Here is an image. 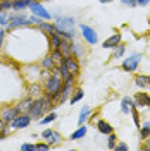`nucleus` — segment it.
Masks as SVG:
<instances>
[{"label":"nucleus","mask_w":150,"mask_h":151,"mask_svg":"<svg viewBox=\"0 0 150 151\" xmlns=\"http://www.w3.org/2000/svg\"><path fill=\"white\" fill-rule=\"evenodd\" d=\"M73 24L74 21L71 17H57L55 33L62 38H73Z\"/></svg>","instance_id":"1"},{"label":"nucleus","mask_w":150,"mask_h":151,"mask_svg":"<svg viewBox=\"0 0 150 151\" xmlns=\"http://www.w3.org/2000/svg\"><path fill=\"white\" fill-rule=\"evenodd\" d=\"M57 72L54 76H50L47 79V83H45V93L48 96H52V98H55L57 94H59V91H60V88H62V81H60V77H59Z\"/></svg>","instance_id":"2"},{"label":"nucleus","mask_w":150,"mask_h":151,"mask_svg":"<svg viewBox=\"0 0 150 151\" xmlns=\"http://www.w3.org/2000/svg\"><path fill=\"white\" fill-rule=\"evenodd\" d=\"M29 115L33 117V119H40L42 117V113L45 112V103H43V98H36V100H33L31 105H29Z\"/></svg>","instance_id":"3"},{"label":"nucleus","mask_w":150,"mask_h":151,"mask_svg":"<svg viewBox=\"0 0 150 151\" xmlns=\"http://www.w3.org/2000/svg\"><path fill=\"white\" fill-rule=\"evenodd\" d=\"M140 60H141L140 53H135V55L128 57L126 60H122V69L128 70V72H133V70H136V67H138V64H140Z\"/></svg>","instance_id":"4"},{"label":"nucleus","mask_w":150,"mask_h":151,"mask_svg":"<svg viewBox=\"0 0 150 151\" xmlns=\"http://www.w3.org/2000/svg\"><path fill=\"white\" fill-rule=\"evenodd\" d=\"M29 120H31V115H19L10 122V127L12 129H24L26 125H29Z\"/></svg>","instance_id":"5"},{"label":"nucleus","mask_w":150,"mask_h":151,"mask_svg":"<svg viewBox=\"0 0 150 151\" xmlns=\"http://www.w3.org/2000/svg\"><path fill=\"white\" fill-rule=\"evenodd\" d=\"M60 64H62V65H66V67H67V70H69V72H71L73 76H76L78 72H79V65H78V62H76L73 57H64Z\"/></svg>","instance_id":"6"},{"label":"nucleus","mask_w":150,"mask_h":151,"mask_svg":"<svg viewBox=\"0 0 150 151\" xmlns=\"http://www.w3.org/2000/svg\"><path fill=\"white\" fill-rule=\"evenodd\" d=\"M81 33H83V36L86 38V41H88V43H92V45H95V43H97V33H95L90 26H84V24H81Z\"/></svg>","instance_id":"7"},{"label":"nucleus","mask_w":150,"mask_h":151,"mask_svg":"<svg viewBox=\"0 0 150 151\" xmlns=\"http://www.w3.org/2000/svg\"><path fill=\"white\" fill-rule=\"evenodd\" d=\"M29 9L33 10V12H35L36 16H40L42 19H50V17H52V16L48 14V10L45 9V7H42L40 4H36V2H33V4L29 5Z\"/></svg>","instance_id":"8"},{"label":"nucleus","mask_w":150,"mask_h":151,"mask_svg":"<svg viewBox=\"0 0 150 151\" xmlns=\"http://www.w3.org/2000/svg\"><path fill=\"white\" fill-rule=\"evenodd\" d=\"M31 21L29 19H26V16H10L9 19V26L10 28H16V26H26V24H29Z\"/></svg>","instance_id":"9"},{"label":"nucleus","mask_w":150,"mask_h":151,"mask_svg":"<svg viewBox=\"0 0 150 151\" xmlns=\"http://www.w3.org/2000/svg\"><path fill=\"white\" fill-rule=\"evenodd\" d=\"M16 112H17V108H10V106L4 108V110H2V120L10 124L14 119H16Z\"/></svg>","instance_id":"10"},{"label":"nucleus","mask_w":150,"mask_h":151,"mask_svg":"<svg viewBox=\"0 0 150 151\" xmlns=\"http://www.w3.org/2000/svg\"><path fill=\"white\" fill-rule=\"evenodd\" d=\"M119 43H121V35H114V36L107 38V40L103 41L102 47H103V48H116Z\"/></svg>","instance_id":"11"},{"label":"nucleus","mask_w":150,"mask_h":151,"mask_svg":"<svg viewBox=\"0 0 150 151\" xmlns=\"http://www.w3.org/2000/svg\"><path fill=\"white\" fill-rule=\"evenodd\" d=\"M135 105H141V106H149L150 105V96L147 93H136L135 96Z\"/></svg>","instance_id":"12"},{"label":"nucleus","mask_w":150,"mask_h":151,"mask_svg":"<svg viewBox=\"0 0 150 151\" xmlns=\"http://www.w3.org/2000/svg\"><path fill=\"white\" fill-rule=\"evenodd\" d=\"M97 129H98V132L109 136V134L112 132V125H111L109 122H105V120H98V122H97Z\"/></svg>","instance_id":"13"},{"label":"nucleus","mask_w":150,"mask_h":151,"mask_svg":"<svg viewBox=\"0 0 150 151\" xmlns=\"http://www.w3.org/2000/svg\"><path fill=\"white\" fill-rule=\"evenodd\" d=\"M133 106H135V101H133L131 98H124L121 103V108H122V113H130L133 110Z\"/></svg>","instance_id":"14"},{"label":"nucleus","mask_w":150,"mask_h":151,"mask_svg":"<svg viewBox=\"0 0 150 151\" xmlns=\"http://www.w3.org/2000/svg\"><path fill=\"white\" fill-rule=\"evenodd\" d=\"M135 83H136V86H140V88H147V86H150V76H136L135 77Z\"/></svg>","instance_id":"15"},{"label":"nucleus","mask_w":150,"mask_h":151,"mask_svg":"<svg viewBox=\"0 0 150 151\" xmlns=\"http://www.w3.org/2000/svg\"><path fill=\"white\" fill-rule=\"evenodd\" d=\"M33 4V0H14L12 2V9H24V7H29Z\"/></svg>","instance_id":"16"},{"label":"nucleus","mask_w":150,"mask_h":151,"mask_svg":"<svg viewBox=\"0 0 150 151\" xmlns=\"http://www.w3.org/2000/svg\"><path fill=\"white\" fill-rule=\"evenodd\" d=\"M60 43H62V40L59 38L57 33L50 35V47H52V50H59V48H60Z\"/></svg>","instance_id":"17"},{"label":"nucleus","mask_w":150,"mask_h":151,"mask_svg":"<svg viewBox=\"0 0 150 151\" xmlns=\"http://www.w3.org/2000/svg\"><path fill=\"white\" fill-rule=\"evenodd\" d=\"M59 52L62 53V58H64V57H73V55H71V45H69V43H66V41H62V43H60Z\"/></svg>","instance_id":"18"},{"label":"nucleus","mask_w":150,"mask_h":151,"mask_svg":"<svg viewBox=\"0 0 150 151\" xmlns=\"http://www.w3.org/2000/svg\"><path fill=\"white\" fill-rule=\"evenodd\" d=\"M90 108H88V106H84L83 110H81V112H79V117H78V125H83L84 124V120H86V119H88V115H90Z\"/></svg>","instance_id":"19"},{"label":"nucleus","mask_w":150,"mask_h":151,"mask_svg":"<svg viewBox=\"0 0 150 151\" xmlns=\"http://www.w3.org/2000/svg\"><path fill=\"white\" fill-rule=\"evenodd\" d=\"M38 26H40V29H43V31H45V33H47L48 36H50V35H54V33H55V26H52V24H47V22H43V21H42V22H40V24H38Z\"/></svg>","instance_id":"20"},{"label":"nucleus","mask_w":150,"mask_h":151,"mask_svg":"<svg viewBox=\"0 0 150 151\" xmlns=\"http://www.w3.org/2000/svg\"><path fill=\"white\" fill-rule=\"evenodd\" d=\"M84 134H86V127H84V125H79V129L71 134V139H73V141H76V139H81Z\"/></svg>","instance_id":"21"},{"label":"nucleus","mask_w":150,"mask_h":151,"mask_svg":"<svg viewBox=\"0 0 150 151\" xmlns=\"http://www.w3.org/2000/svg\"><path fill=\"white\" fill-rule=\"evenodd\" d=\"M140 136H141V139H149V136H150V122H147V124L141 125Z\"/></svg>","instance_id":"22"},{"label":"nucleus","mask_w":150,"mask_h":151,"mask_svg":"<svg viewBox=\"0 0 150 151\" xmlns=\"http://www.w3.org/2000/svg\"><path fill=\"white\" fill-rule=\"evenodd\" d=\"M29 105H31V100H29V98H26V100H23V101H21L16 108H17V112H21V110H29Z\"/></svg>","instance_id":"23"},{"label":"nucleus","mask_w":150,"mask_h":151,"mask_svg":"<svg viewBox=\"0 0 150 151\" xmlns=\"http://www.w3.org/2000/svg\"><path fill=\"white\" fill-rule=\"evenodd\" d=\"M43 67H47V69L55 67V60H54V57H47V58L43 60Z\"/></svg>","instance_id":"24"},{"label":"nucleus","mask_w":150,"mask_h":151,"mask_svg":"<svg viewBox=\"0 0 150 151\" xmlns=\"http://www.w3.org/2000/svg\"><path fill=\"white\" fill-rule=\"evenodd\" d=\"M124 50H126L124 45H117V47H116V52H114V55H112V58H119V57L124 53Z\"/></svg>","instance_id":"25"},{"label":"nucleus","mask_w":150,"mask_h":151,"mask_svg":"<svg viewBox=\"0 0 150 151\" xmlns=\"http://www.w3.org/2000/svg\"><path fill=\"white\" fill-rule=\"evenodd\" d=\"M81 98H83V89H78V91L74 93V96L71 98V103H73V105H74V103H78V101H79Z\"/></svg>","instance_id":"26"},{"label":"nucleus","mask_w":150,"mask_h":151,"mask_svg":"<svg viewBox=\"0 0 150 151\" xmlns=\"http://www.w3.org/2000/svg\"><path fill=\"white\" fill-rule=\"evenodd\" d=\"M69 45H71V53H73V55L74 57H81V50L78 48L76 43H69Z\"/></svg>","instance_id":"27"},{"label":"nucleus","mask_w":150,"mask_h":151,"mask_svg":"<svg viewBox=\"0 0 150 151\" xmlns=\"http://www.w3.org/2000/svg\"><path fill=\"white\" fill-rule=\"evenodd\" d=\"M133 120H135V124H136V127H141L140 125V117H138V112H136V105H135V106H133Z\"/></svg>","instance_id":"28"},{"label":"nucleus","mask_w":150,"mask_h":151,"mask_svg":"<svg viewBox=\"0 0 150 151\" xmlns=\"http://www.w3.org/2000/svg\"><path fill=\"white\" fill-rule=\"evenodd\" d=\"M57 119V113H50V115H47L45 119H42V124H48V122H54Z\"/></svg>","instance_id":"29"},{"label":"nucleus","mask_w":150,"mask_h":151,"mask_svg":"<svg viewBox=\"0 0 150 151\" xmlns=\"http://www.w3.org/2000/svg\"><path fill=\"white\" fill-rule=\"evenodd\" d=\"M109 148H111V150H114V148H116V136H114L112 132L109 134Z\"/></svg>","instance_id":"30"},{"label":"nucleus","mask_w":150,"mask_h":151,"mask_svg":"<svg viewBox=\"0 0 150 151\" xmlns=\"http://www.w3.org/2000/svg\"><path fill=\"white\" fill-rule=\"evenodd\" d=\"M12 2L14 0H4V2H0V7L2 9H9V7H12Z\"/></svg>","instance_id":"31"},{"label":"nucleus","mask_w":150,"mask_h":151,"mask_svg":"<svg viewBox=\"0 0 150 151\" xmlns=\"http://www.w3.org/2000/svg\"><path fill=\"white\" fill-rule=\"evenodd\" d=\"M62 139H60V134H57V132H54L52 134V137H50V142H60Z\"/></svg>","instance_id":"32"},{"label":"nucleus","mask_w":150,"mask_h":151,"mask_svg":"<svg viewBox=\"0 0 150 151\" xmlns=\"http://www.w3.org/2000/svg\"><path fill=\"white\" fill-rule=\"evenodd\" d=\"M124 5H130V7H135L136 5V0H122Z\"/></svg>","instance_id":"33"},{"label":"nucleus","mask_w":150,"mask_h":151,"mask_svg":"<svg viewBox=\"0 0 150 151\" xmlns=\"http://www.w3.org/2000/svg\"><path fill=\"white\" fill-rule=\"evenodd\" d=\"M114 150H119V151H122V150H128V144H124V142H121V144H117Z\"/></svg>","instance_id":"34"},{"label":"nucleus","mask_w":150,"mask_h":151,"mask_svg":"<svg viewBox=\"0 0 150 151\" xmlns=\"http://www.w3.org/2000/svg\"><path fill=\"white\" fill-rule=\"evenodd\" d=\"M21 150H36V146H33V144H23Z\"/></svg>","instance_id":"35"},{"label":"nucleus","mask_w":150,"mask_h":151,"mask_svg":"<svg viewBox=\"0 0 150 151\" xmlns=\"http://www.w3.org/2000/svg\"><path fill=\"white\" fill-rule=\"evenodd\" d=\"M52 134H54V132L50 131V129H47V131H43V134H42V136H43V137H52Z\"/></svg>","instance_id":"36"},{"label":"nucleus","mask_w":150,"mask_h":151,"mask_svg":"<svg viewBox=\"0 0 150 151\" xmlns=\"http://www.w3.org/2000/svg\"><path fill=\"white\" fill-rule=\"evenodd\" d=\"M36 150H48V144H36Z\"/></svg>","instance_id":"37"},{"label":"nucleus","mask_w":150,"mask_h":151,"mask_svg":"<svg viewBox=\"0 0 150 151\" xmlns=\"http://www.w3.org/2000/svg\"><path fill=\"white\" fill-rule=\"evenodd\" d=\"M150 0H136V4H140V5H147Z\"/></svg>","instance_id":"38"},{"label":"nucleus","mask_w":150,"mask_h":151,"mask_svg":"<svg viewBox=\"0 0 150 151\" xmlns=\"http://www.w3.org/2000/svg\"><path fill=\"white\" fill-rule=\"evenodd\" d=\"M7 22V19L4 17V16H0V24H5Z\"/></svg>","instance_id":"39"},{"label":"nucleus","mask_w":150,"mask_h":151,"mask_svg":"<svg viewBox=\"0 0 150 151\" xmlns=\"http://www.w3.org/2000/svg\"><path fill=\"white\" fill-rule=\"evenodd\" d=\"M4 131V120H2V119H0V132Z\"/></svg>","instance_id":"40"},{"label":"nucleus","mask_w":150,"mask_h":151,"mask_svg":"<svg viewBox=\"0 0 150 151\" xmlns=\"http://www.w3.org/2000/svg\"><path fill=\"white\" fill-rule=\"evenodd\" d=\"M145 150H150V141H149V144H145Z\"/></svg>","instance_id":"41"},{"label":"nucleus","mask_w":150,"mask_h":151,"mask_svg":"<svg viewBox=\"0 0 150 151\" xmlns=\"http://www.w3.org/2000/svg\"><path fill=\"white\" fill-rule=\"evenodd\" d=\"M98 2H103V4H107V2H112V0H98Z\"/></svg>","instance_id":"42"},{"label":"nucleus","mask_w":150,"mask_h":151,"mask_svg":"<svg viewBox=\"0 0 150 151\" xmlns=\"http://www.w3.org/2000/svg\"><path fill=\"white\" fill-rule=\"evenodd\" d=\"M0 9H2V7H0Z\"/></svg>","instance_id":"43"}]
</instances>
